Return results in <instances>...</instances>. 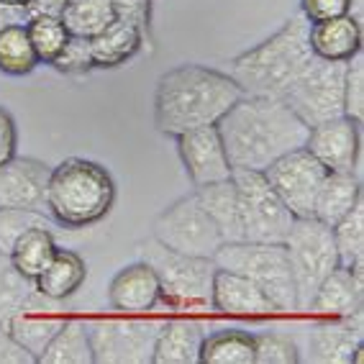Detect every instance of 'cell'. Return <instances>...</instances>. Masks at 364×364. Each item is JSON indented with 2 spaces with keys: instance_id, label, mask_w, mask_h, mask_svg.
I'll return each instance as SVG.
<instances>
[{
  "instance_id": "ab89813d",
  "label": "cell",
  "mask_w": 364,
  "mask_h": 364,
  "mask_svg": "<svg viewBox=\"0 0 364 364\" xmlns=\"http://www.w3.org/2000/svg\"><path fill=\"white\" fill-rule=\"evenodd\" d=\"M118 18L134 21L151 39V0H111Z\"/></svg>"
},
{
  "instance_id": "4dcf8cb0",
  "label": "cell",
  "mask_w": 364,
  "mask_h": 364,
  "mask_svg": "<svg viewBox=\"0 0 364 364\" xmlns=\"http://www.w3.org/2000/svg\"><path fill=\"white\" fill-rule=\"evenodd\" d=\"M33 293H36V282L23 277L6 254H0V331L6 333L11 328L14 318L31 300Z\"/></svg>"
},
{
  "instance_id": "3957f363",
  "label": "cell",
  "mask_w": 364,
  "mask_h": 364,
  "mask_svg": "<svg viewBox=\"0 0 364 364\" xmlns=\"http://www.w3.org/2000/svg\"><path fill=\"white\" fill-rule=\"evenodd\" d=\"M316 54L308 44V21L287 18L269 39L231 59L228 75L244 95L282 100Z\"/></svg>"
},
{
  "instance_id": "9a60e30c",
  "label": "cell",
  "mask_w": 364,
  "mask_h": 364,
  "mask_svg": "<svg viewBox=\"0 0 364 364\" xmlns=\"http://www.w3.org/2000/svg\"><path fill=\"white\" fill-rule=\"evenodd\" d=\"M308 359L313 364H362L364 316L321 318L308 333Z\"/></svg>"
},
{
  "instance_id": "7402d4cb",
  "label": "cell",
  "mask_w": 364,
  "mask_h": 364,
  "mask_svg": "<svg viewBox=\"0 0 364 364\" xmlns=\"http://www.w3.org/2000/svg\"><path fill=\"white\" fill-rule=\"evenodd\" d=\"M203 338H205V328L200 321L190 316L162 321L154 341L151 364H198Z\"/></svg>"
},
{
  "instance_id": "5bb4252c",
  "label": "cell",
  "mask_w": 364,
  "mask_h": 364,
  "mask_svg": "<svg viewBox=\"0 0 364 364\" xmlns=\"http://www.w3.org/2000/svg\"><path fill=\"white\" fill-rule=\"evenodd\" d=\"M357 121L346 116L328 118L323 124L308 129L306 146L328 172H357L359 154H362V136Z\"/></svg>"
},
{
  "instance_id": "b9f144b4",
  "label": "cell",
  "mask_w": 364,
  "mask_h": 364,
  "mask_svg": "<svg viewBox=\"0 0 364 364\" xmlns=\"http://www.w3.org/2000/svg\"><path fill=\"white\" fill-rule=\"evenodd\" d=\"M0 364H36V357L14 336L0 331Z\"/></svg>"
},
{
  "instance_id": "52a82bcc",
  "label": "cell",
  "mask_w": 364,
  "mask_h": 364,
  "mask_svg": "<svg viewBox=\"0 0 364 364\" xmlns=\"http://www.w3.org/2000/svg\"><path fill=\"white\" fill-rule=\"evenodd\" d=\"M290 262V274L295 285V300H298V313L308 311V303L321 287V282L328 274L341 267L333 241L331 226L321 223L318 218H295L287 239L282 241Z\"/></svg>"
},
{
  "instance_id": "4fadbf2b",
  "label": "cell",
  "mask_w": 364,
  "mask_h": 364,
  "mask_svg": "<svg viewBox=\"0 0 364 364\" xmlns=\"http://www.w3.org/2000/svg\"><path fill=\"white\" fill-rule=\"evenodd\" d=\"M175 141L182 167H185L190 182L196 188L228 180V177L234 175V167L228 162L218 126H203V129L185 131V134L175 136Z\"/></svg>"
},
{
  "instance_id": "e0dca14e",
  "label": "cell",
  "mask_w": 364,
  "mask_h": 364,
  "mask_svg": "<svg viewBox=\"0 0 364 364\" xmlns=\"http://www.w3.org/2000/svg\"><path fill=\"white\" fill-rule=\"evenodd\" d=\"M210 311L228 318H274L280 316L274 303L244 274L215 267L210 287Z\"/></svg>"
},
{
  "instance_id": "484cf974",
  "label": "cell",
  "mask_w": 364,
  "mask_h": 364,
  "mask_svg": "<svg viewBox=\"0 0 364 364\" xmlns=\"http://www.w3.org/2000/svg\"><path fill=\"white\" fill-rule=\"evenodd\" d=\"M196 196H198V200L203 203V208L208 210L213 223L218 226V231H221V236H223V244L244 241L234 177H228V180H221V182H210V185H203V188H196Z\"/></svg>"
},
{
  "instance_id": "d6a6232c",
  "label": "cell",
  "mask_w": 364,
  "mask_h": 364,
  "mask_svg": "<svg viewBox=\"0 0 364 364\" xmlns=\"http://www.w3.org/2000/svg\"><path fill=\"white\" fill-rule=\"evenodd\" d=\"M26 28L28 39L33 44V52H36L41 65H52L72 36L65 23H62V18H57V16H31Z\"/></svg>"
},
{
  "instance_id": "8992f818",
  "label": "cell",
  "mask_w": 364,
  "mask_h": 364,
  "mask_svg": "<svg viewBox=\"0 0 364 364\" xmlns=\"http://www.w3.org/2000/svg\"><path fill=\"white\" fill-rule=\"evenodd\" d=\"M215 267L244 274L272 300L280 316L298 313L295 285L290 274L285 244H259V241H231L223 244L213 257Z\"/></svg>"
},
{
  "instance_id": "ee69618b",
  "label": "cell",
  "mask_w": 364,
  "mask_h": 364,
  "mask_svg": "<svg viewBox=\"0 0 364 364\" xmlns=\"http://www.w3.org/2000/svg\"><path fill=\"white\" fill-rule=\"evenodd\" d=\"M67 0H26V8L31 16H62Z\"/></svg>"
},
{
  "instance_id": "83f0119b",
  "label": "cell",
  "mask_w": 364,
  "mask_h": 364,
  "mask_svg": "<svg viewBox=\"0 0 364 364\" xmlns=\"http://www.w3.org/2000/svg\"><path fill=\"white\" fill-rule=\"evenodd\" d=\"M57 249L59 247H57V239H54V234H52V228L33 226L16 241L11 254H8V259H11V264H14L23 277L36 280V277L46 269V264L52 262Z\"/></svg>"
},
{
  "instance_id": "277c9868",
  "label": "cell",
  "mask_w": 364,
  "mask_h": 364,
  "mask_svg": "<svg viewBox=\"0 0 364 364\" xmlns=\"http://www.w3.org/2000/svg\"><path fill=\"white\" fill-rule=\"evenodd\" d=\"M116 203V182L103 164L70 156L49 169L46 180V200L52 221L77 231L103 221Z\"/></svg>"
},
{
  "instance_id": "ba28073f",
  "label": "cell",
  "mask_w": 364,
  "mask_h": 364,
  "mask_svg": "<svg viewBox=\"0 0 364 364\" xmlns=\"http://www.w3.org/2000/svg\"><path fill=\"white\" fill-rule=\"evenodd\" d=\"M236 198H239V218L244 241L259 244H282L293 228L295 215L287 210L280 196L267 182L264 172L234 169Z\"/></svg>"
},
{
  "instance_id": "6da1fadb",
  "label": "cell",
  "mask_w": 364,
  "mask_h": 364,
  "mask_svg": "<svg viewBox=\"0 0 364 364\" xmlns=\"http://www.w3.org/2000/svg\"><path fill=\"white\" fill-rule=\"evenodd\" d=\"M218 134L234 169L264 172L274 159L306 144L308 126L274 98L241 95L218 121Z\"/></svg>"
},
{
  "instance_id": "d6986e66",
  "label": "cell",
  "mask_w": 364,
  "mask_h": 364,
  "mask_svg": "<svg viewBox=\"0 0 364 364\" xmlns=\"http://www.w3.org/2000/svg\"><path fill=\"white\" fill-rule=\"evenodd\" d=\"M108 303L124 316H149L162 303V285L149 262L121 267L108 285Z\"/></svg>"
},
{
  "instance_id": "f6af8a7d",
  "label": "cell",
  "mask_w": 364,
  "mask_h": 364,
  "mask_svg": "<svg viewBox=\"0 0 364 364\" xmlns=\"http://www.w3.org/2000/svg\"><path fill=\"white\" fill-rule=\"evenodd\" d=\"M0 3H21V6H26V0H0Z\"/></svg>"
},
{
  "instance_id": "5b68a950",
  "label": "cell",
  "mask_w": 364,
  "mask_h": 364,
  "mask_svg": "<svg viewBox=\"0 0 364 364\" xmlns=\"http://www.w3.org/2000/svg\"><path fill=\"white\" fill-rule=\"evenodd\" d=\"M141 259L149 262L162 285V303L177 313H203L210 308L215 262L175 252L156 239L139 247Z\"/></svg>"
},
{
  "instance_id": "60d3db41",
  "label": "cell",
  "mask_w": 364,
  "mask_h": 364,
  "mask_svg": "<svg viewBox=\"0 0 364 364\" xmlns=\"http://www.w3.org/2000/svg\"><path fill=\"white\" fill-rule=\"evenodd\" d=\"M18 151V126L8 108L0 105V164L14 159Z\"/></svg>"
},
{
  "instance_id": "74e56055",
  "label": "cell",
  "mask_w": 364,
  "mask_h": 364,
  "mask_svg": "<svg viewBox=\"0 0 364 364\" xmlns=\"http://www.w3.org/2000/svg\"><path fill=\"white\" fill-rule=\"evenodd\" d=\"M344 116L362 124L364 118V65L362 54L346 62L344 75Z\"/></svg>"
},
{
  "instance_id": "e575fe53",
  "label": "cell",
  "mask_w": 364,
  "mask_h": 364,
  "mask_svg": "<svg viewBox=\"0 0 364 364\" xmlns=\"http://www.w3.org/2000/svg\"><path fill=\"white\" fill-rule=\"evenodd\" d=\"M33 226H49L52 221L44 215V210L28 208H0V254H11L14 244Z\"/></svg>"
},
{
  "instance_id": "7a4b0ae2",
  "label": "cell",
  "mask_w": 364,
  "mask_h": 364,
  "mask_svg": "<svg viewBox=\"0 0 364 364\" xmlns=\"http://www.w3.org/2000/svg\"><path fill=\"white\" fill-rule=\"evenodd\" d=\"M244 92L228 72L203 65H177L156 80L154 126L164 136L215 126Z\"/></svg>"
},
{
  "instance_id": "7c38bea8",
  "label": "cell",
  "mask_w": 364,
  "mask_h": 364,
  "mask_svg": "<svg viewBox=\"0 0 364 364\" xmlns=\"http://www.w3.org/2000/svg\"><path fill=\"white\" fill-rule=\"evenodd\" d=\"M326 175H328V169L306 146L287 151V154H282L280 159H274L264 169L267 182L272 185V190L280 196V200L285 203L287 210L295 218L313 215L316 196H318Z\"/></svg>"
},
{
  "instance_id": "8d00e7d4",
  "label": "cell",
  "mask_w": 364,
  "mask_h": 364,
  "mask_svg": "<svg viewBox=\"0 0 364 364\" xmlns=\"http://www.w3.org/2000/svg\"><path fill=\"white\" fill-rule=\"evenodd\" d=\"M57 72L62 75H70V77H82L87 72L95 70V62H92V52H90V39H82V36H70L67 46L62 49L57 59L52 65Z\"/></svg>"
},
{
  "instance_id": "d590c367",
  "label": "cell",
  "mask_w": 364,
  "mask_h": 364,
  "mask_svg": "<svg viewBox=\"0 0 364 364\" xmlns=\"http://www.w3.org/2000/svg\"><path fill=\"white\" fill-rule=\"evenodd\" d=\"M300 349L293 338L280 331L254 336V364H298Z\"/></svg>"
},
{
  "instance_id": "d4e9b609",
  "label": "cell",
  "mask_w": 364,
  "mask_h": 364,
  "mask_svg": "<svg viewBox=\"0 0 364 364\" xmlns=\"http://www.w3.org/2000/svg\"><path fill=\"white\" fill-rule=\"evenodd\" d=\"M87 280V262L72 249H57L52 262L36 277V287L54 300H70Z\"/></svg>"
},
{
  "instance_id": "ffe728a7",
  "label": "cell",
  "mask_w": 364,
  "mask_h": 364,
  "mask_svg": "<svg viewBox=\"0 0 364 364\" xmlns=\"http://www.w3.org/2000/svg\"><path fill=\"white\" fill-rule=\"evenodd\" d=\"M67 313L62 300H54L44 295L36 287V293L31 295L26 306L21 308V313L14 318L8 336H14L21 346H26L33 357H39L44 346L49 344V338L59 331V326L65 323Z\"/></svg>"
},
{
  "instance_id": "1f68e13d",
  "label": "cell",
  "mask_w": 364,
  "mask_h": 364,
  "mask_svg": "<svg viewBox=\"0 0 364 364\" xmlns=\"http://www.w3.org/2000/svg\"><path fill=\"white\" fill-rule=\"evenodd\" d=\"M39 57L33 52V44L28 39L26 23L8 26L0 31V72L11 77L31 75L39 67Z\"/></svg>"
},
{
  "instance_id": "cb8c5ba5",
  "label": "cell",
  "mask_w": 364,
  "mask_h": 364,
  "mask_svg": "<svg viewBox=\"0 0 364 364\" xmlns=\"http://www.w3.org/2000/svg\"><path fill=\"white\" fill-rule=\"evenodd\" d=\"M362 200V180L357 172H328L321 185L313 218H318L326 226H333Z\"/></svg>"
},
{
  "instance_id": "f35d334b",
  "label": "cell",
  "mask_w": 364,
  "mask_h": 364,
  "mask_svg": "<svg viewBox=\"0 0 364 364\" xmlns=\"http://www.w3.org/2000/svg\"><path fill=\"white\" fill-rule=\"evenodd\" d=\"M351 8H354V0H300V16L308 23L351 14Z\"/></svg>"
},
{
  "instance_id": "7bdbcfd3",
  "label": "cell",
  "mask_w": 364,
  "mask_h": 364,
  "mask_svg": "<svg viewBox=\"0 0 364 364\" xmlns=\"http://www.w3.org/2000/svg\"><path fill=\"white\" fill-rule=\"evenodd\" d=\"M31 14L26 6L21 3H0V31L8 26H18V23H28Z\"/></svg>"
},
{
  "instance_id": "ac0fdd59",
  "label": "cell",
  "mask_w": 364,
  "mask_h": 364,
  "mask_svg": "<svg viewBox=\"0 0 364 364\" xmlns=\"http://www.w3.org/2000/svg\"><path fill=\"white\" fill-rule=\"evenodd\" d=\"M49 164L33 156H18L0 164V208L44 210Z\"/></svg>"
},
{
  "instance_id": "2e32d148",
  "label": "cell",
  "mask_w": 364,
  "mask_h": 364,
  "mask_svg": "<svg viewBox=\"0 0 364 364\" xmlns=\"http://www.w3.org/2000/svg\"><path fill=\"white\" fill-rule=\"evenodd\" d=\"M313 318H354L364 316V262L336 267L308 303Z\"/></svg>"
},
{
  "instance_id": "f546056e",
  "label": "cell",
  "mask_w": 364,
  "mask_h": 364,
  "mask_svg": "<svg viewBox=\"0 0 364 364\" xmlns=\"http://www.w3.org/2000/svg\"><path fill=\"white\" fill-rule=\"evenodd\" d=\"M59 18L72 36L92 39L111 26L118 16L111 0H67Z\"/></svg>"
},
{
  "instance_id": "603a6c76",
  "label": "cell",
  "mask_w": 364,
  "mask_h": 364,
  "mask_svg": "<svg viewBox=\"0 0 364 364\" xmlns=\"http://www.w3.org/2000/svg\"><path fill=\"white\" fill-rule=\"evenodd\" d=\"M144 46H151V39L134 21L116 18L111 26L90 39V52L95 70H113L136 57Z\"/></svg>"
},
{
  "instance_id": "9c48e42d",
  "label": "cell",
  "mask_w": 364,
  "mask_h": 364,
  "mask_svg": "<svg viewBox=\"0 0 364 364\" xmlns=\"http://www.w3.org/2000/svg\"><path fill=\"white\" fill-rule=\"evenodd\" d=\"M162 321L144 316H98L87 321L92 364H151Z\"/></svg>"
},
{
  "instance_id": "836d02e7",
  "label": "cell",
  "mask_w": 364,
  "mask_h": 364,
  "mask_svg": "<svg viewBox=\"0 0 364 364\" xmlns=\"http://www.w3.org/2000/svg\"><path fill=\"white\" fill-rule=\"evenodd\" d=\"M338 259L344 267L364 262V200H359L338 223L331 226Z\"/></svg>"
},
{
  "instance_id": "4316f807",
  "label": "cell",
  "mask_w": 364,
  "mask_h": 364,
  "mask_svg": "<svg viewBox=\"0 0 364 364\" xmlns=\"http://www.w3.org/2000/svg\"><path fill=\"white\" fill-rule=\"evenodd\" d=\"M36 364H92L90 333H87V321L80 316H67L59 331L49 338Z\"/></svg>"
},
{
  "instance_id": "30bf717a",
  "label": "cell",
  "mask_w": 364,
  "mask_h": 364,
  "mask_svg": "<svg viewBox=\"0 0 364 364\" xmlns=\"http://www.w3.org/2000/svg\"><path fill=\"white\" fill-rule=\"evenodd\" d=\"M151 239L175 252L203 257V259H213L215 252L223 247L221 231L208 215V210L203 208L196 193L180 198L156 215L151 223Z\"/></svg>"
},
{
  "instance_id": "f1b7e54d",
  "label": "cell",
  "mask_w": 364,
  "mask_h": 364,
  "mask_svg": "<svg viewBox=\"0 0 364 364\" xmlns=\"http://www.w3.org/2000/svg\"><path fill=\"white\" fill-rule=\"evenodd\" d=\"M200 364H254V333L244 328H221L205 333Z\"/></svg>"
},
{
  "instance_id": "44dd1931",
  "label": "cell",
  "mask_w": 364,
  "mask_h": 364,
  "mask_svg": "<svg viewBox=\"0 0 364 364\" xmlns=\"http://www.w3.org/2000/svg\"><path fill=\"white\" fill-rule=\"evenodd\" d=\"M308 44L318 59L346 65L357 54H362V23L351 14L308 23Z\"/></svg>"
},
{
  "instance_id": "8fae6325",
  "label": "cell",
  "mask_w": 364,
  "mask_h": 364,
  "mask_svg": "<svg viewBox=\"0 0 364 364\" xmlns=\"http://www.w3.org/2000/svg\"><path fill=\"white\" fill-rule=\"evenodd\" d=\"M344 62H326L313 57L295 85L287 90L282 103L311 129L328 118L344 116Z\"/></svg>"
}]
</instances>
